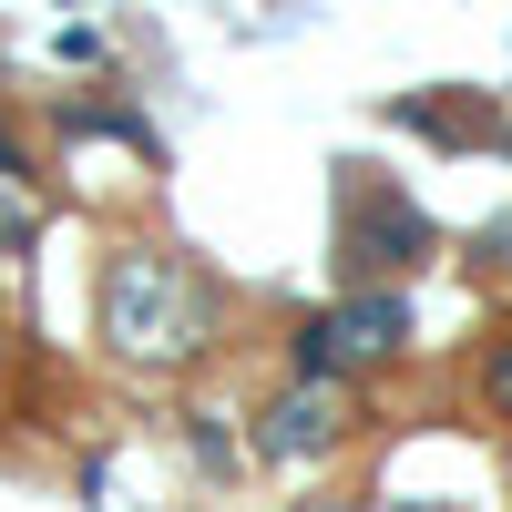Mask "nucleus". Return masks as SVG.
<instances>
[{
	"mask_svg": "<svg viewBox=\"0 0 512 512\" xmlns=\"http://www.w3.org/2000/svg\"><path fill=\"white\" fill-rule=\"evenodd\" d=\"M103 338H113L134 369L195 359V349H205V297H195V277H185L164 246H123L113 267H103Z\"/></svg>",
	"mask_w": 512,
	"mask_h": 512,
	"instance_id": "f257e3e1",
	"label": "nucleus"
},
{
	"mask_svg": "<svg viewBox=\"0 0 512 512\" xmlns=\"http://www.w3.org/2000/svg\"><path fill=\"white\" fill-rule=\"evenodd\" d=\"M400 338H410V308L390 287H349L338 308H318L308 328H297V369L308 379H349V369H379V359H400Z\"/></svg>",
	"mask_w": 512,
	"mask_h": 512,
	"instance_id": "f03ea898",
	"label": "nucleus"
},
{
	"mask_svg": "<svg viewBox=\"0 0 512 512\" xmlns=\"http://www.w3.org/2000/svg\"><path fill=\"white\" fill-rule=\"evenodd\" d=\"M338 246H349V277L379 287V277H410L420 256H431V216L390 185V175H349V226H338Z\"/></svg>",
	"mask_w": 512,
	"mask_h": 512,
	"instance_id": "7ed1b4c3",
	"label": "nucleus"
},
{
	"mask_svg": "<svg viewBox=\"0 0 512 512\" xmlns=\"http://www.w3.org/2000/svg\"><path fill=\"white\" fill-rule=\"evenodd\" d=\"M349 441V390L338 379H297V390L256 420V461H328Z\"/></svg>",
	"mask_w": 512,
	"mask_h": 512,
	"instance_id": "20e7f679",
	"label": "nucleus"
},
{
	"mask_svg": "<svg viewBox=\"0 0 512 512\" xmlns=\"http://www.w3.org/2000/svg\"><path fill=\"white\" fill-rule=\"evenodd\" d=\"M31 236H41V205L21 195V175H0V267H11V256H31Z\"/></svg>",
	"mask_w": 512,
	"mask_h": 512,
	"instance_id": "39448f33",
	"label": "nucleus"
},
{
	"mask_svg": "<svg viewBox=\"0 0 512 512\" xmlns=\"http://www.w3.org/2000/svg\"><path fill=\"white\" fill-rule=\"evenodd\" d=\"M482 390H492V410H512V349H502V359L482 369Z\"/></svg>",
	"mask_w": 512,
	"mask_h": 512,
	"instance_id": "423d86ee",
	"label": "nucleus"
},
{
	"mask_svg": "<svg viewBox=\"0 0 512 512\" xmlns=\"http://www.w3.org/2000/svg\"><path fill=\"white\" fill-rule=\"evenodd\" d=\"M379 512H441V502H379Z\"/></svg>",
	"mask_w": 512,
	"mask_h": 512,
	"instance_id": "0eeeda50",
	"label": "nucleus"
},
{
	"mask_svg": "<svg viewBox=\"0 0 512 512\" xmlns=\"http://www.w3.org/2000/svg\"><path fill=\"white\" fill-rule=\"evenodd\" d=\"M297 512H359V502H297Z\"/></svg>",
	"mask_w": 512,
	"mask_h": 512,
	"instance_id": "6e6552de",
	"label": "nucleus"
},
{
	"mask_svg": "<svg viewBox=\"0 0 512 512\" xmlns=\"http://www.w3.org/2000/svg\"><path fill=\"white\" fill-rule=\"evenodd\" d=\"M0 175H21V154H11V144H0Z\"/></svg>",
	"mask_w": 512,
	"mask_h": 512,
	"instance_id": "1a4fd4ad",
	"label": "nucleus"
}]
</instances>
